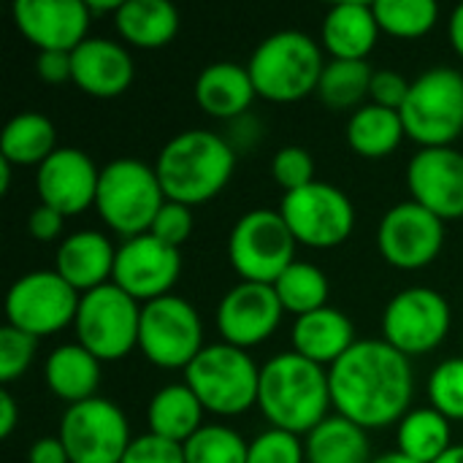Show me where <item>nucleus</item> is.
Returning a JSON list of instances; mask_svg holds the SVG:
<instances>
[{
	"mask_svg": "<svg viewBox=\"0 0 463 463\" xmlns=\"http://www.w3.org/2000/svg\"><path fill=\"white\" fill-rule=\"evenodd\" d=\"M328 385L336 415L366 431L388 429L412 410V364L385 339H358L328 369Z\"/></svg>",
	"mask_w": 463,
	"mask_h": 463,
	"instance_id": "nucleus-1",
	"label": "nucleus"
},
{
	"mask_svg": "<svg viewBox=\"0 0 463 463\" xmlns=\"http://www.w3.org/2000/svg\"><path fill=\"white\" fill-rule=\"evenodd\" d=\"M258 407L271 429L296 437L309 434L328 418V410H334L328 369L293 350L274 355L260 366Z\"/></svg>",
	"mask_w": 463,
	"mask_h": 463,
	"instance_id": "nucleus-2",
	"label": "nucleus"
},
{
	"mask_svg": "<svg viewBox=\"0 0 463 463\" xmlns=\"http://www.w3.org/2000/svg\"><path fill=\"white\" fill-rule=\"evenodd\" d=\"M236 152L228 138L212 130H182L160 149L155 171L165 201L201 206L217 198L231 182Z\"/></svg>",
	"mask_w": 463,
	"mask_h": 463,
	"instance_id": "nucleus-3",
	"label": "nucleus"
},
{
	"mask_svg": "<svg viewBox=\"0 0 463 463\" xmlns=\"http://www.w3.org/2000/svg\"><path fill=\"white\" fill-rule=\"evenodd\" d=\"M323 68V46L301 30L263 38L247 62L255 92L271 103H296L317 92Z\"/></svg>",
	"mask_w": 463,
	"mask_h": 463,
	"instance_id": "nucleus-4",
	"label": "nucleus"
},
{
	"mask_svg": "<svg viewBox=\"0 0 463 463\" xmlns=\"http://www.w3.org/2000/svg\"><path fill=\"white\" fill-rule=\"evenodd\" d=\"M163 203L165 193L155 165L136 157H117L100 168L95 212L117 236L133 239L149 233Z\"/></svg>",
	"mask_w": 463,
	"mask_h": 463,
	"instance_id": "nucleus-5",
	"label": "nucleus"
},
{
	"mask_svg": "<svg viewBox=\"0 0 463 463\" xmlns=\"http://www.w3.org/2000/svg\"><path fill=\"white\" fill-rule=\"evenodd\" d=\"M184 383L206 412L236 418L258 404L260 366L241 347L225 342L206 345L184 369Z\"/></svg>",
	"mask_w": 463,
	"mask_h": 463,
	"instance_id": "nucleus-6",
	"label": "nucleus"
},
{
	"mask_svg": "<svg viewBox=\"0 0 463 463\" xmlns=\"http://www.w3.org/2000/svg\"><path fill=\"white\" fill-rule=\"evenodd\" d=\"M399 114L407 138L420 149L453 146L463 133V73L448 65L420 73Z\"/></svg>",
	"mask_w": 463,
	"mask_h": 463,
	"instance_id": "nucleus-7",
	"label": "nucleus"
},
{
	"mask_svg": "<svg viewBox=\"0 0 463 463\" xmlns=\"http://www.w3.org/2000/svg\"><path fill=\"white\" fill-rule=\"evenodd\" d=\"M296 236L279 209H252L236 220L228 236V260L244 282L274 285L296 263Z\"/></svg>",
	"mask_w": 463,
	"mask_h": 463,
	"instance_id": "nucleus-8",
	"label": "nucleus"
},
{
	"mask_svg": "<svg viewBox=\"0 0 463 463\" xmlns=\"http://www.w3.org/2000/svg\"><path fill=\"white\" fill-rule=\"evenodd\" d=\"M141 304L114 282L81 296L73 331L76 342L98 361H119L138 347Z\"/></svg>",
	"mask_w": 463,
	"mask_h": 463,
	"instance_id": "nucleus-9",
	"label": "nucleus"
},
{
	"mask_svg": "<svg viewBox=\"0 0 463 463\" xmlns=\"http://www.w3.org/2000/svg\"><path fill=\"white\" fill-rule=\"evenodd\" d=\"M203 323L182 296H163L141 307L138 350L160 369H187L203 350Z\"/></svg>",
	"mask_w": 463,
	"mask_h": 463,
	"instance_id": "nucleus-10",
	"label": "nucleus"
},
{
	"mask_svg": "<svg viewBox=\"0 0 463 463\" xmlns=\"http://www.w3.org/2000/svg\"><path fill=\"white\" fill-rule=\"evenodd\" d=\"M279 214L296 241L309 250H334L345 244L355 228L353 201L328 182H312L296 193H285Z\"/></svg>",
	"mask_w": 463,
	"mask_h": 463,
	"instance_id": "nucleus-11",
	"label": "nucleus"
},
{
	"mask_svg": "<svg viewBox=\"0 0 463 463\" xmlns=\"http://www.w3.org/2000/svg\"><path fill=\"white\" fill-rule=\"evenodd\" d=\"M453 312L434 288H407L383 312V339L407 358L434 353L450 334Z\"/></svg>",
	"mask_w": 463,
	"mask_h": 463,
	"instance_id": "nucleus-12",
	"label": "nucleus"
},
{
	"mask_svg": "<svg viewBox=\"0 0 463 463\" xmlns=\"http://www.w3.org/2000/svg\"><path fill=\"white\" fill-rule=\"evenodd\" d=\"M81 293L73 290L57 271H30L5 293L8 326L41 339L73 326Z\"/></svg>",
	"mask_w": 463,
	"mask_h": 463,
	"instance_id": "nucleus-13",
	"label": "nucleus"
},
{
	"mask_svg": "<svg viewBox=\"0 0 463 463\" xmlns=\"http://www.w3.org/2000/svg\"><path fill=\"white\" fill-rule=\"evenodd\" d=\"M57 437L71 463H119L133 442L125 412L100 396L68 407Z\"/></svg>",
	"mask_w": 463,
	"mask_h": 463,
	"instance_id": "nucleus-14",
	"label": "nucleus"
},
{
	"mask_svg": "<svg viewBox=\"0 0 463 463\" xmlns=\"http://www.w3.org/2000/svg\"><path fill=\"white\" fill-rule=\"evenodd\" d=\"M445 244V220L415 201L396 203L377 225V250L383 260L402 271L431 266Z\"/></svg>",
	"mask_w": 463,
	"mask_h": 463,
	"instance_id": "nucleus-15",
	"label": "nucleus"
},
{
	"mask_svg": "<svg viewBox=\"0 0 463 463\" xmlns=\"http://www.w3.org/2000/svg\"><path fill=\"white\" fill-rule=\"evenodd\" d=\"M182 274V255L179 250L157 241L152 233L125 239L117 247L114 277L111 282L122 288L138 304H149L155 298L171 296Z\"/></svg>",
	"mask_w": 463,
	"mask_h": 463,
	"instance_id": "nucleus-16",
	"label": "nucleus"
},
{
	"mask_svg": "<svg viewBox=\"0 0 463 463\" xmlns=\"http://www.w3.org/2000/svg\"><path fill=\"white\" fill-rule=\"evenodd\" d=\"M282 315L285 307L274 285L239 282L217 304V328L225 345L250 350L279 328Z\"/></svg>",
	"mask_w": 463,
	"mask_h": 463,
	"instance_id": "nucleus-17",
	"label": "nucleus"
},
{
	"mask_svg": "<svg viewBox=\"0 0 463 463\" xmlns=\"http://www.w3.org/2000/svg\"><path fill=\"white\" fill-rule=\"evenodd\" d=\"M100 168L92 157L76 146H57L35 168V193L43 206L57 209L65 217L81 214L95 206Z\"/></svg>",
	"mask_w": 463,
	"mask_h": 463,
	"instance_id": "nucleus-18",
	"label": "nucleus"
},
{
	"mask_svg": "<svg viewBox=\"0 0 463 463\" xmlns=\"http://www.w3.org/2000/svg\"><path fill=\"white\" fill-rule=\"evenodd\" d=\"M407 187L415 203L439 220L463 217V152L456 146L418 149L407 165Z\"/></svg>",
	"mask_w": 463,
	"mask_h": 463,
	"instance_id": "nucleus-19",
	"label": "nucleus"
},
{
	"mask_svg": "<svg viewBox=\"0 0 463 463\" xmlns=\"http://www.w3.org/2000/svg\"><path fill=\"white\" fill-rule=\"evenodd\" d=\"M11 14L38 52H73L90 38L92 14L81 0H16Z\"/></svg>",
	"mask_w": 463,
	"mask_h": 463,
	"instance_id": "nucleus-20",
	"label": "nucleus"
},
{
	"mask_svg": "<svg viewBox=\"0 0 463 463\" xmlns=\"http://www.w3.org/2000/svg\"><path fill=\"white\" fill-rule=\"evenodd\" d=\"M73 84L92 98H117L128 92L136 76L133 57L125 43L111 38H87L71 52Z\"/></svg>",
	"mask_w": 463,
	"mask_h": 463,
	"instance_id": "nucleus-21",
	"label": "nucleus"
},
{
	"mask_svg": "<svg viewBox=\"0 0 463 463\" xmlns=\"http://www.w3.org/2000/svg\"><path fill=\"white\" fill-rule=\"evenodd\" d=\"M117 247L100 231H76L65 236L54 255V271L81 296L103 288L114 277Z\"/></svg>",
	"mask_w": 463,
	"mask_h": 463,
	"instance_id": "nucleus-22",
	"label": "nucleus"
},
{
	"mask_svg": "<svg viewBox=\"0 0 463 463\" xmlns=\"http://www.w3.org/2000/svg\"><path fill=\"white\" fill-rule=\"evenodd\" d=\"M355 326L353 320L334 307H323L317 312L296 317L290 328V345L293 353L304 355L307 361L331 369L347 350L355 345Z\"/></svg>",
	"mask_w": 463,
	"mask_h": 463,
	"instance_id": "nucleus-23",
	"label": "nucleus"
},
{
	"mask_svg": "<svg viewBox=\"0 0 463 463\" xmlns=\"http://www.w3.org/2000/svg\"><path fill=\"white\" fill-rule=\"evenodd\" d=\"M380 33L374 8L369 3L350 0L328 8L320 30V46L331 60H366L377 46Z\"/></svg>",
	"mask_w": 463,
	"mask_h": 463,
	"instance_id": "nucleus-24",
	"label": "nucleus"
},
{
	"mask_svg": "<svg viewBox=\"0 0 463 463\" xmlns=\"http://www.w3.org/2000/svg\"><path fill=\"white\" fill-rule=\"evenodd\" d=\"M255 95L258 92H255L247 65L231 62V60L206 65L195 79V100L214 119L233 122L244 117Z\"/></svg>",
	"mask_w": 463,
	"mask_h": 463,
	"instance_id": "nucleus-25",
	"label": "nucleus"
},
{
	"mask_svg": "<svg viewBox=\"0 0 463 463\" xmlns=\"http://www.w3.org/2000/svg\"><path fill=\"white\" fill-rule=\"evenodd\" d=\"M43 377L49 391L68 407L90 402L98 396L100 361L79 342L60 345L49 353L43 364Z\"/></svg>",
	"mask_w": 463,
	"mask_h": 463,
	"instance_id": "nucleus-26",
	"label": "nucleus"
},
{
	"mask_svg": "<svg viewBox=\"0 0 463 463\" xmlns=\"http://www.w3.org/2000/svg\"><path fill=\"white\" fill-rule=\"evenodd\" d=\"M117 33L136 49H163L179 33V11L165 0H125L114 14Z\"/></svg>",
	"mask_w": 463,
	"mask_h": 463,
	"instance_id": "nucleus-27",
	"label": "nucleus"
},
{
	"mask_svg": "<svg viewBox=\"0 0 463 463\" xmlns=\"http://www.w3.org/2000/svg\"><path fill=\"white\" fill-rule=\"evenodd\" d=\"M203 404L190 391L187 383H171L163 385L146 407V423L149 434H157L163 439L184 445L198 429H203Z\"/></svg>",
	"mask_w": 463,
	"mask_h": 463,
	"instance_id": "nucleus-28",
	"label": "nucleus"
},
{
	"mask_svg": "<svg viewBox=\"0 0 463 463\" xmlns=\"http://www.w3.org/2000/svg\"><path fill=\"white\" fill-rule=\"evenodd\" d=\"M304 450H307V463L374 461L369 431L342 415H328L317 429H312L307 434Z\"/></svg>",
	"mask_w": 463,
	"mask_h": 463,
	"instance_id": "nucleus-29",
	"label": "nucleus"
},
{
	"mask_svg": "<svg viewBox=\"0 0 463 463\" xmlns=\"http://www.w3.org/2000/svg\"><path fill=\"white\" fill-rule=\"evenodd\" d=\"M407 138L402 114L393 109H383L374 103H366L355 109L347 119V144L355 155L380 160L399 149V144Z\"/></svg>",
	"mask_w": 463,
	"mask_h": 463,
	"instance_id": "nucleus-30",
	"label": "nucleus"
},
{
	"mask_svg": "<svg viewBox=\"0 0 463 463\" xmlns=\"http://www.w3.org/2000/svg\"><path fill=\"white\" fill-rule=\"evenodd\" d=\"M57 149V130L49 117L22 111L11 117L0 133V157L11 165H41Z\"/></svg>",
	"mask_w": 463,
	"mask_h": 463,
	"instance_id": "nucleus-31",
	"label": "nucleus"
},
{
	"mask_svg": "<svg viewBox=\"0 0 463 463\" xmlns=\"http://www.w3.org/2000/svg\"><path fill=\"white\" fill-rule=\"evenodd\" d=\"M453 448L450 420L434 407L410 410L396 429V450L415 463H437Z\"/></svg>",
	"mask_w": 463,
	"mask_h": 463,
	"instance_id": "nucleus-32",
	"label": "nucleus"
},
{
	"mask_svg": "<svg viewBox=\"0 0 463 463\" xmlns=\"http://www.w3.org/2000/svg\"><path fill=\"white\" fill-rule=\"evenodd\" d=\"M372 79L374 68L366 60H328L315 95L334 111H355L366 106Z\"/></svg>",
	"mask_w": 463,
	"mask_h": 463,
	"instance_id": "nucleus-33",
	"label": "nucleus"
},
{
	"mask_svg": "<svg viewBox=\"0 0 463 463\" xmlns=\"http://www.w3.org/2000/svg\"><path fill=\"white\" fill-rule=\"evenodd\" d=\"M274 290H277L285 312H293L296 317H301V315L328 307L331 285H328V277L323 269H317L315 263H307V260H296L274 282Z\"/></svg>",
	"mask_w": 463,
	"mask_h": 463,
	"instance_id": "nucleus-34",
	"label": "nucleus"
},
{
	"mask_svg": "<svg viewBox=\"0 0 463 463\" xmlns=\"http://www.w3.org/2000/svg\"><path fill=\"white\" fill-rule=\"evenodd\" d=\"M372 8L380 30L393 38H423L439 19V5L431 0H377Z\"/></svg>",
	"mask_w": 463,
	"mask_h": 463,
	"instance_id": "nucleus-35",
	"label": "nucleus"
},
{
	"mask_svg": "<svg viewBox=\"0 0 463 463\" xmlns=\"http://www.w3.org/2000/svg\"><path fill=\"white\" fill-rule=\"evenodd\" d=\"M184 461L187 463H247L250 442L231 426L209 423L198 429L184 445Z\"/></svg>",
	"mask_w": 463,
	"mask_h": 463,
	"instance_id": "nucleus-36",
	"label": "nucleus"
},
{
	"mask_svg": "<svg viewBox=\"0 0 463 463\" xmlns=\"http://www.w3.org/2000/svg\"><path fill=\"white\" fill-rule=\"evenodd\" d=\"M429 399L450 423L463 420V355L442 361L429 377Z\"/></svg>",
	"mask_w": 463,
	"mask_h": 463,
	"instance_id": "nucleus-37",
	"label": "nucleus"
},
{
	"mask_svg": "<svg viewBox=\"0 0 463 463\" xmlns=\"http://www.w3.org/2000/svg\"><path fill=\"white\" fill-rule=\"evenodd\" d=\"M271 179L285 190V193H296L315 179V157L309 149L298 146V144H290V146H282L274 157H271Z\"/></svg>",
	"mask_w": 463,
	"mask_h": 463,
	"instance_id": "nucleus-38",
	"label": "nucleus"
},
{
	"mask_svg": "<svg viewBox=\"0 0 463 463\" xmlns=\"http://www.w3.org/2000/svg\"><path fill=\"white\" fill-rule=\"evenodd\" d=\"M247 463H307V450L301 437L282 429H266L250 442Z\"/></svg>",
	"mask_w": 463,
	"mask_h": 463,
	"instance_id": "nucleus-39",
	"label": "nucleus"
},
{
	"mask_svg": "<svg viewBox=\"0 0 463 463\" xmlns=\"http://www.w3.org/2000/svg\"><path fill=\"white\" fill-rule=\"evenodd\" d=\"M35 336L14 328V326H3L0 328V383L8 385L14 380H19L33 358H35Z\"/></svg>",
	"mask_w": 463,
	"mask_h": 463,
	"instance_id": "nucleus-40",
	"label": "nucleus"
},
{
	"mask_svg": "<svg viewBox=\"0 0 463 463\" xmlns=\"http://www.w3.org/2000/svg\"><path fill=\"white\" fill-rule=\"evenodd\" d=\"M193 228H195V217H193V209L184 206V203H176V201H165L163 209L157 212L155 222H152V236L174 250H179L190 236H193Z\"/></svg>",
	"mask_w": 463,
	"mask_h": 463,
	"instance_id": "nucleus-41",
	"label": "nucleus"
},
{
	"mask_svg": "<svg viewBox=\"0 0 463 463\" xmlns=\"http://www.w3.org/2000/svg\"><path fill=\"white\" fill-rule=\"evenodd\" d=\"M119 463H187L184 461V448L179 442L163 439L157 434H141L133 437L128 453Z\"/></svg>",
	"mask_w": 463,
	"mask_h": 463,
	"instance_id": "nucleus-42",
	"label": "nucleus"
},
{
	"mask_svg": "<svg viewBox=\"0 0 463 463\" xmlns=\"http://www.w3.org/2000/svg\"><path fill=\"white\" fill-rule=\"evenodd\" d=\"M410 87H412V81L404 79L399 71H391V68L374 71L372 90H369V98H372L369 103L383 106V109L402 111V106H404L407 98H410Z\"/></svg>",
	"mask_w": 463,
	"mask_h": 463,
	"instance_id": "nucleus-43",
	"label": "nucleus"
},
{
	"mask_svg": "<svg viewBox=\"0 0 463 463\" xmlns=\"http://www.w3.org/2000/svg\"><path fill=\"white\" fill-rule=\"evenodd\" d=\"M27 228H30V236H33V239H38V241H54V239H60L62 231H65V214H60V212L52 209V206L38 203V206L30 212Z\"/></svg>",
	"mask_w": 463,
	"mask_h": 463,
	"instance_id": "nucleus-44",
	"label": "nucleus"
},
{
	"mask_svg": "<svg viewBox=\"0 0 463 463\" xmlns=\"http://www.w3.org/2000/svg\"><path fill=\"white\" fill-rule=\"evenodd\" d=\"M35 73L46 84H62L73 79L71 52H38L35 57Z\"/></svg>",
	"mask_w": 463,
	"mask_h": 463,
	"instance_id": "nucleus-45",
	"label": "nucleus"
},
{
	"mask_svg": "<svg viewBox=\"0 0 463 463\" xmlns=\"http://www.w3.org/2000/svg\"><path fill=\"white\" fill-rule=\"evenodd\" d=\"M228 144L233 146V152L239 155V152H247V149H252L258 141H260V136H263V128H260V122L258 119H252L250 114H244V117H239V119H233V122H228Z\"/></svg>",
	"mask_w": 463,
	"mask_h": 463,
	"instance_id": "nucleus-46",
	"label": "nucleus"
},
{
	"mask_svg": "<svg viewBox=\"0 0 463 463\" xmlns=\"http://www.w3.org/2000/svg\"><path fill=\"white\" fill-rule=\"evenodd\" d=\"M27 463H71V458L60 437H43L33 442L27 453Z\"/></svg>",
	"mask_w": 463,
	"mask_h": 463,
	"instance_id": "nucleus-47",
	"label": "nucleus"
},
{
	"mask_svg": "<svg viewBox=\"0 0 463 463\" xmlns=\"http://www.w3.org/2000/svg\"><path fill=\"white\" fill-rule=\"evenodd\" d=\"M19 423V407L8 391H0V437L8 439Z\"/></svg>",
	"mask_w": 463,
	"mask_h": 463,
	"instance_id": "nucleus-48",
	"label": "nucleus"
},
{
	"mask_svg": "<svg viewBox=\"0 0 463 463\" xmlns=\"http://www.w3.org/2000/svg\"><path fill=\"white\" fill-rule=\"evenodd\" d=\"M448 38H450V46L453 52L463 60V3L450 14V22H448Z\"/></svg>",
	"mask_w": 463,
	"mask_h": 463,
	"instance_id": "nucleus-49",
	"label": "nucleus"
},
{
	"mask_svg": "<svg viewBox=\"0 0 463 463\" xmlns=\"http://www.w3.org/2000/svg\"><path fill=\"white\" fill-rule=\"evenodd\" d=\"M122 3H117V0H111V3H95V0H87V8H90V14L95 16V14H117V8H119Z\"/></svg>",
	"mask_w": 463,
	"mask_h": 463,
	"instance_id": "nucleus-50",
	"label": "nucleus"
},
{
	"mask_svg": "<svg viewBox=\"0 0 463 463\" xmlns=\"http://www.w3.org/2000/svg\"><path fill=\"white\" fill-rule=\"evenodd\" d=\"M8 187H11V163L0 157V193L5 195Z\"/></svg>",
	"mask_w": 463,
	"mask_h": 463,
	"instance_id": "nucleus-51",
	"label": "nucleus"
},
{
	"mask_svg": "<svg viewBox=\"0 0 463 463\" xmlns=\"http://www.w3.org/2000/svg\"><path fill=\"white\" fill-rule=\"evenodd\" d=\"M372 463H415L412 458H407V456H402L399 450H393V453H383V456H374V461Z\"/></svg>",
	"mask_w": 463,
	"mask_h": 463,
	"instance_id": "nucleus-52",
	"label": "nucleus"
},
{
	"mask_svg": "<svg viewBox=\"0 0 463 463\" xmlns=\"http://www.w3.org/2000/svg\"><path fill=\"white\" fill-rule=\"evenodd\" d=\"M437 463H463V445H453Z\"/></svg>",
	"mask_w": 463,
	"mask_h": 463,
	"instance_id": "nucleus-53",
	"label": "nucleus"
},
{
	"mask_svg": "<svg viewBox=\"0 0 463 463\" xmlns=\"http://www.w3.org/2000/svg\"><path fill=\"white\" fill-rule=\"evenodd\" d=\"M461 345H463V336H461Z\"/></svg>",
	"mask_w": 463,
	"mask_h": 463,
	"instance_id": "nucleus-54",
	"label": "nucleus"
}]
</instances>
